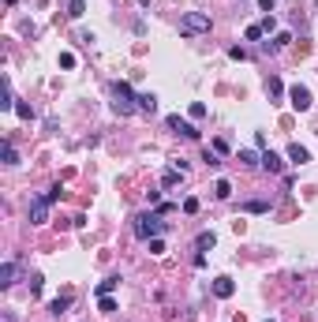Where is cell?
Here are the masks:
<instances>
[{
    "mask_svg": "<svg viewBox=\"0 0 318 322\" xmlns=\"http://www.w3.org/2000/svg\"><path fill=\"white\" fill-rule=\"evenodd\" d=\"M210 15L206 11H184V15H180V34L184 38H195V34H210Z\"/></svg>",
    "mask_w": 318,
    "mask_h": 322,
    "instance_id": "obj_2",
    "label": "cell"
},
{
    "mask_svg": "<svg viewBox=\"0 0 318 322\" xmlns=\"http://www.w3.org/2000/svg\"><path fill=\"white\" fill-rule=\"evenodd\" d=\"M259 8L262 11H273V0H259Z\"/></svg>",
    "mask_w": 318,
    "mask_h": 322,
    "instance_id": "obj_36",
    "label": "cell"
},
{
    "mask_svg": "<svg viewBox=\"0 0 318 322\" xmlns=\"http://www.w3.org/2000/svg\"><path fill=\"white\" fill-rule=\"evenodd\" d=\"M191 116H195V120H202V116H206V105L195 102V105H191Z\"/></svg>",
    "mask_w": 318,
    "mask_h": 322,
    "instance_id": "obj_32",
    "label": "cell"
},
{
    "mask_svg": "<svg viewBox=\"0 0 318 322\" xmlns=\"http://www.w3.org/2000/svg\"><path fill=\"white\" fill-rule=\"evenodd\" d=\"M202 161H206L210 169H217V165H221V161H217V154H213V150H206V154H202Z\"/></svg>",
    "mask_w": 318,
    "mask_h": 322,
    "instance_id": "obj_29",
    "label": "cell"
},
{
    "mask_svg": "<svg viewBox=\"0 0 318 322\" xmlns=\"http://www.w3.org/2000/svg\"><path fill=\"white\" fill-rule=\"evenodd\" d=\"M184 214H199V199H184Z\"/></svg>",
    "mask_w": 318,
    "mask_h": 322,
    "instance_id": "obj_33",
    "label": "cell"
},
{
    "mask_svg": "<svg viewBox=\"0 0 318 322\" xmlns=\"http://www.w3.org/2000/svg\"><path fill=\"white\" fill-rule=\"evenodd\" d=\"M262 169H266V172H285V161H281V154L266 150V154H262Z\"/></svg>",
    "mask_w": 318,
    "mask_h": 322,
    "instance_id": "obj_8",
    "label": "cell"
},
{
    "mask_svg": "<svg viewBox=\"0 0 318 322\" xmlns=\"http://www.w3.org/2000/svg\"><path fill=\"white\" fill-rule=\"evenodd\" d=\"M112 98H116V102H112V112H116V116H131V112L139 109V98H135V90L127 83H112Z\"/></svg>",
    "mask_w": 318,
    "mask_h": 322,
    "instance_id": "obj_1",
    "label": "cell"
},
{
    "mask_svg": "<svg viewBox=\"0 0 318 322\" xmlns=\"http://www.w3.org/2000/svg\"><path fill=\"white\" fill-rule=\"evenodd\" d=\"M213 244H217V236H213V232H199V236H195V247H199V251H210Z\"/></svg>",
    "mask_w": 318,
    "mask_h": 322,
    "instance_id": "obj_13",
    "label": "cell"
},
{
    "mask_svg": "<svg viewBox=\"0 0 318 322\" xmlns=\"http://www.w3.org/2000/svg\"><path fill=\"white\" fill-rule=\"evenodd\" d=\"M240 165H262V158L255 150H240Z\"/></svg>",
    "mask_w": 318,
    "mask_h": 322,
    "instance_id": "obj_19",
    "label": "cell"
},
{
    "mask_svg": "<svg viewBox=\"0 0 318 322\" xmlns=\"http://www.w3.org/2000/svg\"><path fill=\"white\" fill-rule=\"evenodd\" d=\"M262 34H266V30H262V23H251L247 30H243V38H247V42H259Z\"/></svg>",
    "mask_w": 318,
    "mask_h": 322,
    "instance_id": "obj_17",
    "label": "cell"
},
{
    "mask_svg": "<svg viewBox=\"0 0 318 322\" xmlns=\"http://www.w3.org/2000/svg\"><path fill=\"white\" fill-rule=\"evenodd\" d=\"M150 255H165V240L154 236V240H150Z\"/></svg>",
    "mask_w": 318,
    "mask_h": 322,
    "instance_id": "obj_28",
    "label": "cell"
},
{
    "mask_svg": "<svg viewBox=\"0 0 318 322\" xmlns=\"http://www.w3.org/2000/svg\"><path fill=\"white\" fill-rule=\"evenodd\" d=\"M288 158H292V161H296V165H307V161H311V154H307V146H300V143H292V146H288Z\"/></svg>",
    "mask_w": 318,
    "mask_h": 322,
    "instance_id": "obj_11",
    "label": "cell"
},
{
    "mask_svg": "<svg viewBox=\"0 0 318 322\" xmlns=\"http://www.w3.org/2000/svg\"><path fill=\"white\" fill-rule=\"evenodd\" d=\"M15 112H19V116H23V120H34V109H30V105H26V102H15Z\"/></svg>",
    "mask_w": 318,
    "mask_h": 322,
    "instance_id": "obj_25",
    "label": "cell"
},
{
    "mask_svg": "<svg viewBox=\"0 0 318 322\" xmlns=\"http://www.w3.org/2000/svg\"><path fill=\"white\" fill-rule=\"evenodd\" d=\"M243 210H251V214H266V210H269V203H262V199H251V203L243 206Z\"/></svg>",
    "mask_w": 318,
    "mask_h": 322,
    "instance_id": "obj_24",
    "label": "cell"
},
{
    "mask_svg": "<svg viewBox=\"0 0 318 322\" xmlns=\"http://www.w3.org/2000/svg\"><path fill=\"white\" fill-rule=\"evenodd\" d=\"M161 229H165V225L158 221V214H139V217H135V236L139 240H154Z\"/></svg>",
    "mask_w": 318,
    "mask_h": 322,
    "instance_id": "obj_3",
    "label": "cell"
},
{
    "mask_svg": "<svg viewBox=\"0 0 318 322\" xmlns=\"http://www.w3.org/2000/svg\"><path fill=\"white\" fill-rule=\"evenodd\" d=\"M101 311L112 315V311H116V300H112V296H101Z\"/></svg>",
    "mask_w": 318,
    "mask_h": 322,
    "instance_id": "obj_30",
    "label": "cell"
},
{
    "mask_svg": "<svg viewBox=\"0 0 318 322\" xmlns=\"http://www.w3.org/2000/svg\"><path fill=\"white\" fill-rule=\"evenodd\" d=\"M228 56H232V60H247V49H240V45H232V49H228Z\"/></svg>",
    "mask_w": 318,
    "mask_h": 322,
    "instance_id": "obj_31",
    "label": "cell"
},
{
    "mask_svg": "<svg viewBox=\"0 0 318 322\" xmlns=\"http://www.w3.org/2000/svg\"><path fill=\"white\" fill-rule=\"evenodd\" d=\"M288 102H292L296 112H307L311 105H315V102H311V90H307V86H292V90H288Z\"/></svg>",
    "mask_w": 318,
    "mask_h": 322,
    "instance_id": "obj_5",
    "label": "cell"
},
{
    "mask_svg": "<svg viewBox=\"0 0 318 322\" xmlns=\"http://www.w3.org/2000/svg\"><path fill=\"white\" fill-rule=\"evenodd\" d=\"M45 199H49V203H56V199H60V184H53L49 191H45Z\"/></svg>",
    "mask_w": 318,
    "mask_h": 322,
    "instance_id": "obj_34",
    "label": "cell"
},
{
    "mask_svg": "<svg viewBox=\"0 0 318 322\" xmlns=\"http://www.w3.org/2000/svg\"><path fill=\"white\" fill-rule=\"evenodd\" d=\"M213 195L217 199H232V184H228V180H217V184H213Z\"/></svg>",
    "mask_w": 318,
    "mask_h": 322,
    "instance_id": "obj_16",
    "label": "cell"
},
{
    "mask_svg": "<svg viewBox=\"0 0 318 322\" xmlns=\"http://www.w3.org/2000/svg\"><path fill=\"white\" fill-rule=\"evenodd\" d=\"M0 109H15V98H11L8 83H4V90H0Z\"/></svg>",
    "mask_w": 318,
    "mask_h": 322,
    "instance_id": "obj_20",
    "label": "cell"
},
{
    "mask_svg": "<svg viewBox=\"0 0 318 322\" xmlns=\"http://www.w3.org/2000/svg\"><path fill=\"white\" fill-rule=\"evenodd\" d=\"M120 285V277H105V281H98V296H112V288Z\"/></svg>",
    "mask_w": 318,
    "mask_h": 322,
    "instance_id": "obj_14",
    "label": "cell"
},
{
    "mask_svg": "<svg viewBox=\"0 0 318 322\" xmlns=\"http://www.w3.org/2000/svg\"><path fill=\"white\" fill-rule=\"evenodd\" d=\"M83 11H86V0H71V4H67V15L71 19H79Z\"/></svg>",
    "mask_w": 318,
    "mask_h": 322,
    "instance_id": "obj_21",
    "label": "cell"
},
{
    "mask_svg": "<svg viewBox=\"0 0 318 322\" xmlns=\"http://www.w3.org/2000/svg\"><path fill=\"white\" fill-rule=\"evenodd\" d=\"M236 292V281L232 277H213V296L217 300H228Z\"/></svg>",
    "mask_w": 318,
    "mask_h": 322,
    "instance_id": "obj_7",
    "label": "cell"
},
{
    "mask_svg": "<svg viewBox=\"0 0 318 322\" xmlns=\"http://www.w3.org/2000/svg\"><path fill=\"white\" fill-rule=\"evenodd\" d=\"M67 307H71V292H64V296H56V300H53V304H49V311H53V315H56V319H60V315L67 311Z\"/></svg>",
    "mask_w": 318,
    "mask_h": 322,
    "instance_id": "obj_12",
    "label": "cell"
},
{
    "mask_svg": "<svg viewBox=\"0 0 318 322\" xmlns=\"http://www.w3.org/2000/svg\"><path fill=\"white\" fill-rule=\"evenodd\" d=\"M42 285H45V277H42V273H34V277H30V296H38Z\"/></svg>",
    "mask_w": 318,
    "mask_h": 322,
    "instance_id": "obj_26",
    "label": "cell"
},
{
    "mask_svg": "<svg viewBox=\"0 0 318 322\" xmlns=\"http://www.w3.org/2000/svg\"><path fill=\"white\" fill-rule=\"evenodd\" d=\"M266 322H273V319H266Z\"/></svg>",
    "mask_w": 318,
    "mask_h": 322,
    "instance_id": "obj_39",
    "label": "cell"
},
{
    "mask_svg": "<svg viewBox=\"0 0 318 322\" xmlns=\"http://www.w3.org/2000/svg\"><path fill=\"white\" fill-rule=\"evenodd\" d=\"M165 124H168V131H176V135H184V139H199L195 124H191V120H180L176 112H172V116H165Z\"/></svg>",
    "mask_w": 318,
    "mask_h": 322,
    "instance_id": "obj_4",
    "label": "cell"
},
{
    "mask_svg": "<svg viewBox=\"0 0 318 322\" xmlns=\"http://www.w3.org/2000/svg\"><path fill=\"white\" fill-rule=\"evenodd\" d=\"M139 109H143V112H154V109H158V98H154V94H139Z\"/></svg>",
    "mask_w": 318,
    "mask_h": 322,
    "instance_id": "obj_15",
    "label": "cell"
},
{
    "mask_svg": "<svg viewBox=\"0 0 318 322\" xmlns=\"http://www.w3.org/2000/svg\"><path fill=\"white\" fill-rule=\"evenodd\" d=\"M60 68H75V53H60Z\"/></svg>",
    "mask_w": 318,
    "mask_h": 322,
    "instance_id": "obj_27",
    "label": "cell"
},
{
    "mask_svg": "<svg viewBox=\"0 0 318 322\" xmlns=\"http://www.w3.org/2000/svg\"><path fill=\"white\" fill-rule=\"evenodd\" d=\"M315 8H318V0H315Z\"/></svg>",
    "mask_w": 318,
    "mask_h": 322,
    "instance_id": "obj_38",
    "label": "cell"
},
{
    "mask_svg": "<svg viewBox=\"0 0 318 322\" xmlns=\"http://www.w3.org/2000/svg\"><path fill=\"white\" fill-rule=\"evenodd\" d=\"M49 199H34V203H30V225H45V221H49Z\"/></svg>",
    "mask_w": 318,
    "mask_h": 322,
    "instance_id": "obj_6",
    "label": "cell"
},
{
    "mask_svg": "<svg viewBox=\"0 0 318 322\" xmlns=\"http://www.w3.org/2000/svg\"><path fill=\"white\" fill-rule=\"evenodd\" d=\"M161 184H165V187H176V184H180V169H168L165 176H161Z\"/></svg>",
    "mask_w": 318,
    "mask_h": 322,
    "instance_id": "obj_23",
    "label": "cell"
},
{
    "mask_svg": "<svg viewBox=\"0 0 318 322\" xmlns=\"http://www.w3.org/2000/svg\"><path fill=\"white\" fill-rule=\"evenodd\" d=\"M15 285V263H4L0 266V288H11Z\"/></svg>",
    "mask_w": 318,
    "mask_h": 322,
    "instance_id": "obj_10",
    "label": "cell"
},
{
    "mask_svg": "<svg viewBox=\"0 0 318 322\" xmlns=\"http://www.w3.org/2000/svg\"><path fill=\"white\" fill-rule=\"evenodd\" d=\"M4 165H19V154H15V146L4 139Z\"/></svg>",
    "mask_w": 318,
    "mask_h": 322,
    "instance_id": "obj_18",
    "label": "cell"
},
{
    "mask_svg": "<svg viewBox=\"0 0 318 322\" xmlns=\"http://www.w3.org/2000/svg\"><path fill=\"white\" fill-rule=\"evenodd\" d=\"M266 90H269V98H281L285 86H281V79H266Z\"/></svg>",
    "mask_w": 318,
    "mask_h": 322,
    "instance_id": "obj_22",
    "label": "cell"
},
{
    "mask_svg": "<svg viewBox=\"0 0 318 322\" xmlns=\"http://www.w3.org/2000/svg\"><path fill=\"white\" fill-rule=\"evenodd\" d=\"M4 4H8V8H11V4H15V0H4Z\"/></svg>",
    "mask_w": 318,
    "mask_h": 322,
    "instance_id": "obj_37",
    "label": "cell"
},
{
    "mask_svg": "<svg viewBox=\"0 0 318 322\" xmlns=\"http://www.w3.org/2000/svg\"><path fill=\"white\" fill-rule=\"evenodd\" d=\"M288 42H292V34H288V30H281L273 42H262V53H277V49H285Z\"/></svg>",
    "mask_w": 318,
    "mask_h": 322,
    "instance_id": "obj_9",
    "label": "cell"
},
{
    "mask_svg": "<svg viewBox=\"0 0 318 322\" xmlns=\"http://www.w3.org/2000/svg\"><path fill=\"white\" fill-rule=\"evenodd\" d=\"M213 154H228V143H225V139H213Z\"/></svg>",
    "mask_w": 318,
    "mask_h": 322,
    "instance_id": "obj_35",
    "label": "cell"
}]
</instances>
